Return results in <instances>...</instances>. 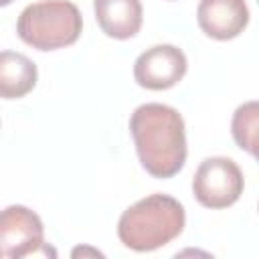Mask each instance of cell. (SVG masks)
Wrapping results in <instances>:
<instances>
[{
	"label": "cell",
	"mask_w": 259,
	"mask_h": 259,
	"mask_svg": "<svg viewBox=\"0 0 259 259\" xmlns=\"http://www.w3.org/2000/svg\"><path fill=\"white\" fill-rule=\"evenodd\" d=\"M188 61L182 49L174 45H154L146 49L134 63V79L150 91L174 87L186 75Z\"/></svg>",
	"instance_id": "obj_6"
},
{
	"label": "cell",
	"mask_w": 259,
	"mask_h": 259,
	"mask_svg": "<svg viewBox=\"0 0 259 259\" xmlns=\"http://www.w3.org/2000/svg\"><path fill=\"white\" fill-rule=\"evenodd\" d=\"M93 12L101 32L115 40L134 38L144 22L140 0H93Z\"/></svg>",
	"instance_id": "obj_8"
},
{
	"label": "cell",
	"mask_w": 259,
	"mask_h": 259,
	"mask_svg": "<svg viewBox=\"0 0 259 259\" xmlns=\"http://www.w3.org/2000/svg\"><path fill=\"white\" fill-rule=\"evenodd\" d=\"M10 2H12V0H0V4H2V6H8Z\"/></svg>",
	"instance_id": "obj_12"
},
{
	"label": "cell",
	"mask_w": 259,
	"mask_h": 259,
	"mask_svg": "<svg viewBox=\"0 0 259 259\" xmlns=\"http://www.w3.org/2000/svg\"><path fill=\"white\" fill-rule=\"evenodd\" d=\"M186 225L184 206L170 194L154 192L127 206L117 221V237L136 253L156 251L174 241Z\"/></svg>",
	"instance_id": "obj_2"
},
{
	"label": "cell",
	"mask_w": 259,
	"mask_h": 259,
	"mask_svg": "<svg viewBox=\"0 0 259 259\" xmlns=\"http://www.w3.org/2000/svg\"><path fill=\"white\" fill-rule=\"evenodd\" d=\"M231 134L235 144L259 162V101H247L235 109Z\"/></svg>",
	"instance_id": "obj_10"
},
{
	"label": "cell",
	"mask_w": 259,
	"mask_h": 259,
	"mask_svg": "<svg viewBox=\"0 0 259 259\" xmlns=\"http://www.w3.org/2000/svg\"><path fill=\"white\" fill-rule=\"evenodd\" d=\"M200 30L214 40L237 38L249 24L245 0H200L196 8Z\"/></svg>",
	"instance_id": "obj_7"
},
{
	"label": "cell",
	"mask_w": 259,
	"mask_h": 259,
	"mask_svg": "<svg viewBox=\"0 0 259 259\" xmlns=\"http://www.w3.org/2000/svg\"><path fill=\"white\" fill-rule=\"evenodd\" d=\"M257 2H259V0H257Z\"/></svg>",
	"instance_id": "obj_13"
},
{
	"label": "cell",
	"mask_w": 259,
	"mask_h": 259,
	"mask_svg": "<svg viewBox=\"0 0 259 259\" xmlns=\"http://www.w3.org/2000/svg\"><path fill=\"white\" fill-rule=\"evenodd\" d=\"M130 134L142 168L154 178L176 176L186 162V127L178 109L144 103L130 117Z\"/></svg>",
	"instance_id": "obj_1"
},
{
	"label": "cell",
	"mask_w": 259,
	"mask_h": 259,
	"mask_svg": "<svg viewBox=\"0 0 259 259\" xmlns=\"http://www.w3.org/2000/svg\"><path fill=\"white\" fill-rule=\"evenodd\" d=\"M71 255H73V257H79V255H95V257H103L101 251H97V249H89V247H77V249H73Z\"/></svg>",
	"instance_id": "obj_11"
},
{
	"label": "cell",
	"mask_w": 259,
	"mask_h": 259,
	"mask_svg": "<svg viewBox=\"0 0 259 259\" xmlns=\"http://www.w3.org/2000/svg\"><path fill=\"white\" fill-rule=\"evenodd\" d=\"M83 18L69 0H40L28 4L16 20L18 38L36 51L65 49L81 36Z\"/></svg>",
	"instance_id": "obj_3"
},
{
	"label": "cell",
	"mask_w": 259,
	"mask_h": 259,
	"mask_svg": "<svg viewBox=\"0 0 259 259\" xmlns=\"http://www.w3.org/2000/svg\"><path fill=\"white\" fill-rule=\"evenodd\" d=\"M36 65L22 53H0V95L4 99H20L36 85Z\"/></svg>",
	"instance_id": "obj_9"
},
{
	"label": "cell",
	"mask_w": 259,
	"mask_h": 259,
	"mask_svg": "<svg viewBox=\"0 0 259 259\" xmlns=\"http://www.w3.org/2000/svg\"><path fill=\"white\" fill-rule=\"evenodd\" d=\"M0 253L2 257H55L57 251L45 243V227L40 217L22 204H10L0 217Z\"/></svg>",
	"instance_id": "obj_5"
},
{
	"label": "cell",
	"mask_w": 259,
	"mask_h": 259,
	"mask_svg": "<svg viewBox=\"0 0 259 259\" xmlns=\"http://www.w3.org/2000/svg\"><path fill=\"white\" fill-rule=\"evenodd\" d=\"M245 188V178L235 160L227 156L204 158L192 178V194L206 208H227L235 204Z\"/></svg>",
	"instance_id": "obj_4"
}]
</instances>
